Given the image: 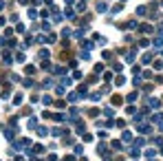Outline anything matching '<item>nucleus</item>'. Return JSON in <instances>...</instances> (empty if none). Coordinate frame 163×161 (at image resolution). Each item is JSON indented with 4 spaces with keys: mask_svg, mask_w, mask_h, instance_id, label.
<instances>
[{
    "mask_svg": "<svg viewBox=\"0 0 163 161\" xmlns=\"http://www.w3.org/2000/svg\"><path fill=\"white\" fill-rule=\"evenodd\" d=\"M49 55H51V53H49L46 49H42V51H40V60H49Z\"/></svg>",
    "mask_w": 163,
    "mask_h": 161,
    "instance_id": "nucleus-1",
    "label": "nucleus"
},
{
    "mask_svg": "<svg viewBox=\"0 0 163 161\" xmlns=\"http://www.w3.org/2000/svg\"><path fill=\"white\" fill-rule=\"evenodd\" d=\"M2 60H5V64H11V62H13V57H11V53H5V57H2Z\"/></svg>",
    "mask_w": 163,
    "mask_h": 161,
    "instance_id": "nucleus-2",
    "label": "nucleus"
},
{
    "mask_svg": "<svg viewBox=\"0 0 163 161\" xmlns=\"http://www.w3.org/2000/svg\"><path fill=\"white\" fill-rule=\"evenodd\" d=\"M24 71H27V75H33V73H35V66H27Z\"/></svg>",
    "mask_w": 163,
    "mask_h": 161,
    "instance_id": "nucleus-3",
    "label": "nucleus"
},
{
    "mask_svg": "<svg viewBox=\"0 0 163 161\" xmlns=\"http://www.w3.org/2000/svg\"><path fill=\"white\" fill-rule=\"evenodd\" d=\"M33 152H35V155H38V152H44V146H35Z\"/></svg>",
    "mask_w": 163,
    "mask_h": 161,
    "instance_id": "nucleus-4",
    "label": "nucleus"
},
{
    "mask_svg": "<svg viewBox=\"0 0 163 161\" xmlns=\"http://www.w3.org/2000/svg\"><path fill=\"white\" fill-rule=\"evenodd\" d=\"M2 7H5V2H2V0H0V11H2Z\"/></svg>",
    "mask_w": 163,
    "mask_h": 161,
    "instance_id": "nucleus-5",
    "label": "nucleus"
},
{
    "mask_svg": "<svg viewBox=\"0 0 163 161\" xmlns=\"http://www.w3.org/2000/svg\"><path fill=\"white\" fill-rule=\"evenodd\" d=\"M31 161H42V159H31Z\"/></svg>",
    "mask_w": 163,
    "mask_h": 161,
    "instance_id": "nucleus-6",
    "label": "nucleus"
}]
</instances>
